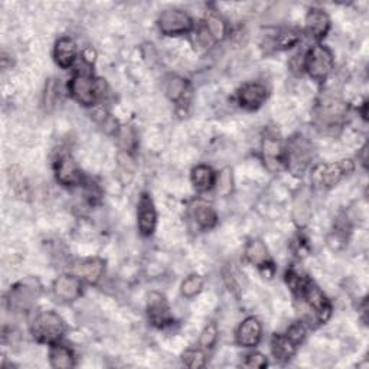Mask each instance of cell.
Here are the masks:
<instances>
[{"instance_id": "cell-16", "label": "cell", "mask_w": 369, "mask_h": 369, "mask_svg": "<svg viewBox=\"0 0 369 369\" xmlns=\"http://www.w3.org/2000/svg\"><path fill=\"white\" fill-rule=\"evenodd\" d=\"M261 151H263L264 163L270 171H279L282 165H284V147L275 136L267 134L263 138Z\"/></svg>"}, {"instance_id": "cell-3", "label": "cell", "mask_w": 369, "mask_h": 369, "mask_svg": "<svg viewBox=\"0 0 369 369\" xmlns=\"http://www.w3.org/2000/svg\"><path fill=\"white\" fill-rule=\"evenodd\" d=\"M65 329V321L63 317L52 310L38 313L30 323V333H32L34 339L50 346L61 341Z\"/></svg>"}, {"instance_id": "cell-31", "label": "cell", "mask_w": 369, "mask_h": 369, "mask_svg": "<svg viewBox=\"0 0 369 369\" xmlns=\"http://www.w3.org/2000/svg\"><path fill=\"white\" fill-rule=\"evenodd\" d=\"M218 341V326L215 323H208L205 329L201 333V339H199V345L202 349H212Z\"/></svg>"}, {"instance_id": "cell-4", "label": "cell", "mask_w": 369, "mask_h": 369, "mask_svg": "<svg viewBox=\"0 0 369 369\" xmlns=\"http://www.w3.org/2000/svg\"><path fill=\"white\" fill-rule=\"evenodd\" d=\"M333 54L323 45H316L303 58V70L316 81H325L333 70Z\"/></svg>"}, {"instance_id": "cell-35", "label": "cell", "mask_w": 369, "mask_h": 369, "mask_svg": "<svg viewBox=\"0 0 369 369\" xmlns=\"http://www.w3.org/2000/svg\"><path fill=\"white\" fill-rule=\"evenodd\" d=\"M287 337L293 341L296 345H300L306 337V328L302 321H296L287 329Z\"/></svg>"}, {"instance_id": "cell-10", "label": "cell", "mask_w": 369, "mask_h": 369, "mask_svg": "<svg viewBox=\"0 0 369 369\" xmlns=\"http://www.w3.org/2000/svg\"><path fill=\"white\" fill-rule=\"evenodd\" d=\"M55 178L63 187H76L83 182V172L70 155H63L55 163Z\"/></svg>"}, {"instance_id": "cell-7", "label": "cell", "mask_w": 369, "mask_h": 369, "mask_svg": "<svg viewBox=\"0 0 369 369\" xmlns=\"http://www.w3.org/2000/svg\"><path fill=\"white\" fill-rule=\"evenodd\" d=\"M158 26L163 35L176 36L191 32L193 22L187 12L180 9H167L160 13Z\"/></svg>"}, {"instance_id": "cell-34", "label": "cell", "mask_w": 369, "mask_h": 369, "mask_svg": "<svg viewBox=\"0 0 369 369\" xmlns=\"http://www.w3.org/2000/svg\"><path fill=\"white\" fill-rule=\"evenodd\" d=\"M268 365V361L266 358V355L260 352H253L250 355L245 357V361L242 362L244 368H250V369H263Z\"/></svg>"}, {"instance_id": "cell-14", "label": "cell", "mask_w": 369, "mask_h": 369, "mask_svg": "<svg viewBox=\"0 0 369 369\" xmlns=\"http://www.w3.org/2000/svg\"><path fill=\"white\" fill-rule=\"evenodd\" d=\"M54 295L63 302H75L83 295V284L80 277L75 274H64L54 283Z\"/></svg>"}, {"instance_id": "cell-30", "label": "cell", "mask_w": 369, "mask_h": 369, "mask_svg": "<svg viewBox=\"0 0 369 369\" xmlns=\"http://www.w3.org/2000/svg\"><path fill=\"white\" fill-rule=\"evenodd\" d=\"M59 92H61L59 81H56L55 78L48 80V83L45 85V96H43V103L48 109H52V107L56 105L61 96Z\"/></svg>"}, {"instance_id": "cell-21", "label": "cell", "mask_w": 369, "mask_h": 369, "mask_svg": "<svg viewBox=\"0 0 369 369\" xmlns=\"http://www.w3.org/2000/svg\"><path fill=\"white\" fill-rule=\"evenodd\" d=\"M191 180L193 188L198 192H207L212 189L215 187V183H217V173L212 171V167L207 165H199L192 169Z\"/></svg>"}, {"instance_id": "cell-25", "label": "cell", "mask_w": 369, "mask_h": 369, "mask_svg": "<svg viewBox=\"0 0 369 369\" xmlns=\"http://www.w3.org/2000/svg\"><path fill=\"white\" fill-rule=\"evenodd\" d=\"M50 362L55 369H70L75 366V357L70 348L54 344L50 349Z\"/></svg>"}, {"instance_id": "cell-19", "label": "cell", "mask_w": 369, "mask_h": 369, "mask_svg": "<svg viewBox=\"0 0 369 369\" xmlns=\"http://www.w3.org/2000/svg\"><path fill=\"white\" fill-rule=\"evenodd\" d=\"M76 56H78V48H76L75 42L71 38H61L55 43V50H54V58L55 63L61 68H70L74 65Z\"/></svg>"}, {"instance_id": "cell-13", "label": "cell", "mask_w": 369, "mask_h": 369, "mask_svg": "<svg viewBox=\"0 0 369 369\" xmlns=\"http://www.w3.org/2000/svg\"><path fill=\"white\" fill-rule=\"evenodd\" d=\"M348 107L345 103L337 101V100H325L317 107V120L320 121V125L326 127H333L337 126L341 123V120L346 116Z\"/></svg>"}, {"instance_id": "cell-5", "label": "cell", "mask_w": 369, "mask_h": 369, "mask_svg": "<svg viewBox=\"0 0 369 369\" xmlns=\"http://www.w3.org/2000/svg\"><path fill=\"white\" fill-rule=\"evenodd\" d=\"M355 171V163L350 159H344L330 165H317L312 172V182L315 187L330 189L339 183L344 176Z\"/></svg>"}, {"instance_id": "cell-1", "label": "cell", "mask_w": 369, "mask_h": 369, "mask_svg": "<svg viewBox=\"0 0 369 369\" xmlns=\"http://www.w3.org/2000/svg\"><path fill=\"white\" fill-rule=\"evenodd\" d=\"M286 283L299 300H303L313 313V319L317 323H326L332 315V306L323 291L307 275L300 274L296 270L286 273Z\"/></svg>"}, {"instance_id": "cell-9", "label": "cell", "mask_w": 369, "mask_h": 369, "mask_svg": "<svg viewBox=\"0 0 369 369\" xmlns=\"http://www.w3.org/2000/svg\"><path fill=\"white\" fill-rule=\"evenodd\" d=\"M137 225L140 234L145 237H150L155 233L158 225V213L155 208V202L149 193H142L137 204Z\"/></svg>"}, {"instance_id": "cell-12", "label": "cell", "mask_w": 369, "mask_h": 369, "mask_svg": "<svg viewBox=\"0 0 369 369\" xmlns=\"http://www.w3.org/2000/svg\"><path fill=\"white\" fill-rule=\"evenodd\" d=\"M245 257L257 266L264 275L271 277L274 274V263L268 254V250L266 249V245L261 242L260 240H251L247 244V249H245Z\"/></svg>"}, {"instance_id": "cell-23", "label": "cell", "mask_w": 369, "mask_h": 369, "mask_svg": "<svg viewBox=\"0 0 369 369\" xmlns=\"http://www.w3.org/2000/svg\"><path fill=\"white\" fill-rule=\"evenodd\" d=\"M165 92L169 100L183 103V100L189 94V84L178 75H169L165 80Z\"/></svg>"}, {"instance_id": "cell-32", "label": "cell", "mask_w": 369, "mask_h": 369, "mask_svg": "<svg viewBox=\"0 0 369 369\" xmlns=\"http://www.w3.org/2000/svg\"><path fill=\"white\" fill-rule=\"evenodd\" d=\"M218 187V193L222 196H228L233 191V171L229 167H225L221 171L220 176H217V183Z\"/></svg>"}, {"instance_id": "cell-2", "label": "cell", "mask_w": 369, "mask_h": 369, "mask_svg": "<svg viewBox=\"0 0 369 369\" xmlns=\"http://www.w3.org/2000/svg\"><path fill=\"white\" fill-rule=\"evenodd\" d=\"M105 84L103 80L94 78V75L88 71L78 70L68 83V91L71 97L84 107L96 105L104 96Z\"/></svg>"}, {"instance_id": "cell-33", "label": "cell", "mask_w": 369, "mask_h": 369, "mask_svg": "<svg viewBox=\"0 0 369 369\" xmlns=\"http://www.w3.org/2000/svg\"><path fill=\"white\" fill-rule=\"evenodd\" d=\"M192 41H193L195 48H198V50H201V48H202V50H207V48H209L211 45L215 43L213 39H212V36H211L209 32H208V29L205 28L204 23L196 29V32L193 34Z\"/></svg>"}, {"instance_id": "cell-29", "label": "cell", "mask_w": 369, "mask_h": 369, "mask_svg": "<svg viewBox=\"0 0 369 369\" xmlns=\"http://www.w3.org/2000/svg\"><path fill=\"white\" fill-rule=\"evenodd\" d=\"M182 362L191 369H201L207 365V355L201 349H188L183 352Z\"/></svg>"}, {"instance_id": "cell-26", "label": "cell", "mask_w": 369, "mask_h": 369, "mask_svg": "<svg viewBox=\"0 0 369 369\" xmlns=\"http://www.w3.org/2000/svg\"><path fill=\"white\" fill-rule=\"evenodd\" d=\"M192 213L196 224L202 229H211L218 222V215L209 204L201 201L196 202L192 208Z\"/></svg>"}, {"instance_id": "cell-6", "label": "cell", "mask_w": 369, "mask_h": 369, "mask_svg": "<svg viewBox=\"0 0 369 369\" xmlns=\"http://www.w3.org/2000/svg\"><path fill=\"white\" fill-rule=\"evenodd\" d=\"M312 160V146L302 136L291 137L284 149V163L295 175H303Z\"/></svg>"}, {"instance_id": "cell-8", "label": "cell", "mask_w": 369, "mask_h": 369, "mask_svg": "<svg viewBox=\"0 0 369 369\" xmlns=\"http://www.w3.org/2000/svg\"><path fill=\"white\" fill-rule=\"evenodd\" d=\"M147 316L153 326L159 329L166 328L173 323L171 306L160 293H150L147 296Z\"/></svg>"}, {"instance_id": "cell-24", "label": "cell", "mask_w": 369, "mask_h": 369, "mask_svg": "<svg viewBox=\"0 0 369 369\" xmlns=\"http://www.w3.org/2000/svg\"><path fill=\"white\" fill-rule=\"evenodd\" d=\"M300 36L293 29H275L273 35L267 36V45L273 46L274 50H287L295 46L299 42Z\"/></svg>"}, {"instance_id": "cell-11", "label": "cell", "mask_w": 369, "mask_h": 369, "mask_svg": "<svg viewBox=\"0 0 369 369\" xmlns=\"http://www.w3.org/2000/svg\"><path fill=\"white\" fill-rule=\"evenodd\" d=\"M238 103L245 110H258L263 105L268 97V89L266 85L258 83H250L245 84L238 91Z\"/></svg>"}, {"instance_id": "cell-15", "label": "cell", "mask_w": 369, "mask_h": 369, "mask_svg": "<svg viewBox=\"0 0 369 369\" xmlns=\"http://www.w3.org/2000/svg\"><path fill=\"white\" fill-rule=\"evenodd\" d=\"M237 344L242 348H255L263 336V326L257 317H247L237 329Z\"/></svg>"}, {"instance_id": "cell-28", "label": "cell", "mask_w": 369, "mask_h": 369, "mask_svg": "<svg viewBox=\"0 0 369 369\" xmlns=\"http://www.w3.org/2000/svg\"><path fill=\"white\" fill-rule=\"evenodd\" d=\"M204 287V279L201 275H198V274H192L189 275L188 279H184L182 286H180V291H182V295L184 297H195L196 295L201 293V290Z\"/></svg>"}, {"instance_id": "cell-22", "label": "cell", "mask_w": 369, "mask_h": 369, "mask_svg": "<svg viewBox=\"0 0 369 369\" xmlns=\"http://www.w3.org/2000/svg\"><path fill=\"white\" fill-rule=\"evenodd\" d=\"M297 345L288 339L287 335H274L271 339V353L277 361H288L295 357Z\"/></svg>"}, {"instance_id": "cell-20", "label": "cell", "mask_w": 369, "mask_h": 369, "mask_svg": "<svg viewBox=\"0 0 369 369\" xmlns=\"http://www.w3.org/2000/svg\"><path fill=\"white\" fill-rule=\"evenodd\" d=\"M105 270V261L101 258H88L81 261V263L75 267L74 273L76 277L85 280L89 284H96L103 277Z\"/></svg>"}, {"instance_id": "cell-36", "label": "cell", "mask_w": 369, "mask_h": 369, "mask_svg": "<svg viewBox=\"0 0 369 369\" xmlns=\"http://www.w3.org/2000/svg\"><path fill=\"white\" fill-rule=\"evenodd\" d=\"M120 142L123 145V147L127 149L129 151H133V149L136 147V134L130 127H123L120 130Z\"/></svg>"}, {"instance_id": "cell-18", "label": "cell", "mask_w": 369, "mask_h": 369, "mask_svg": "<svg viewBox=\"0 0 369 369\" xmlns=\"http://www.w3.org/2000/svg\"><path fill=\"white\" fill-rule=\"evenodd\" d=\"M36 296L38 295L35 293V287L22 282V283L14 286L13 288H10L8 302L10 304V309L13 307V309L25 310L30 304L34 303Z\"/></svg>"}, {"instance_id": "cell-27", "label": "cell", "mask_w": 369, "mask_h": 369, "mask_svg": "<svg viewBox=\"0 0 369 369\" xmlns=\"http://www.w3.org/2000/svg\"><path fill=\"white\" fill-rule=\"evenodd\" d=\"M204 25L208 29V32L212 36L215 43L222 41L225 38V35H226V23L224 22V19L220 17V14H217L215 12L208 13Z\"/></svg>"}, {"instance_id": "cell-17", "label": "cell", "mask_w": 369, "mask_h": 369, "mask_svg": "<svg viewBox=\"0 0 369 369\" xmlns=\"http://www.w3.org/2000/svg\"><path fill=\"white\" fill-rule=\"evenodd\" d=\"M306 32L313 39L320 41L325 38L330 29V18L326 12L320 9H310L306 17Z\"/></svg>"}]
</instances>
